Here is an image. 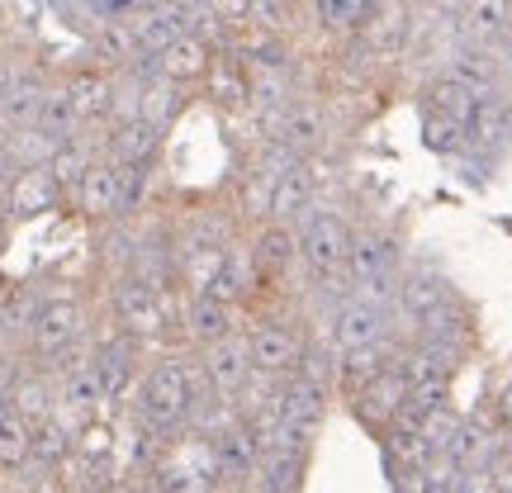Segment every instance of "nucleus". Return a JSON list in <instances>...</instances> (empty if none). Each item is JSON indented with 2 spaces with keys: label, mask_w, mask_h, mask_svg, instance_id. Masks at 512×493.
<instances>
[{
  "label": "nucleus",
  "mask_w": 512,
  "mask_h": 493,
  "mask_svg": "<svg viewBox=\"0 0 512 493\" xmlns=\"http://www.w3.org/2000/svg\"><path fill=\"white\" fill-rule=\"evenodd\" d=\"M403 356V337H389V342H375V347H356L337 356V394H361L370 380H380L384 370H394Z\"/></svg>",
  "instance_id": "nucleus-12"
},
{
  "label": "nucleus",
  "mask_w": 512,
  "mask_h": 493,
  "mask_svg": "<svg viewBox=\"0 0 512 493\" xmlns=\"http://www.w3.org/2000/svg\"><path fill=\"white\" fill-rule=\"evenodd\" d=\"M209 67H214V53H209V43H200L195 34L176 38V43L157 57V76H166V81H171V86H181V91L190 86V81H204Z\"/></svg>",
  "instance_id": "nucleus-20"
},
{
  "label": "nucleus",
  "mask_w": 512,
  "mask_h": 493,
  "mask_svg": "<svg viewBox=\"0 0 512 493\" xmlns=\"http://www.w3.org/2000/svg\"><path fill=\"white\" fill-rule=\"evenodd\" d=\"M0 200H5V214H10V219L24 223V219H38V214L57 209V204H62V185L48 176V166H24L15 176V185H10Z\"/></svg>",
  "instance_id": "nucleus-13"
},
{
  "label": "nucleus",
  "mask_w": 512,
  "mask_h": 493,
  "mask_svg": "<svg viewBox=\"0 0 512 493\" xmlns=\"http://www.w3.org/2000/svg\"><path fill=\"white\" fill-rule=\"evenodd\" d=\"M5 138H10V133H5V114H0V143H5Z\"/></svg>",
  "instance_id": "nucleus-43"
},
{
  "label": "nucleus",
  "mask_w": 512,
  "mask_h": 493,
  "mask_svg": "<svg viewBox=\"0 0 512 493\" xmlns=\"http://www.w3.org/2000/svg\"><path fill=\"white\" fill-rule=\"evenodd\" d=\"M247 29H256V34H280V29H285V0H252Z\"/></svg>",
  "instance_id": "nucleus-36"
},
{
  "label": "nucleus",
  "mask_w": 512,
  "mask_h": 493,
  "mask_svg": "<svg viewBox=\"0 0 512 493\" xmlns=\"http://www.w3.org/2000/svg\"><path fill=\"white\" fill-rule=\"evenodd\" d=\"M351 413H356V422L361 427H370L375 437H384L394 422H399L403 403H408V380H403V370H384L380 380H370L361 394H351Z\"/></svg>",
  "instance_id": "nucleus-7"
},
{
  "label": "nucleus",
  "mask_w": 512,
  "mask_h": 493,
  "mask_svg": "<svg viewBox=\"0 0 512 493\" xmlns=\"http://www.w3.org/2000/svg\"><path fill=\"white\" fill-rule=\"evenodd\" d=\"M10 413H15V408H10V394H0V422L10 418Z\"/></svg>",
  "instance_id": "nucleus-41"
},
{
  "label": "nucleus",
  "mask_w": 512,
  "mask_h": 493,
  "mask_svg": "<svg viewBox=\"0 0 512 493\" xmlns=\"http://www.w3.org/2000/svg\"><path fill=\"white\" fill-rule=\"evenodd\" d=\"M313 10H318V19H323L328 29L356 34L361 19H366V10H370V0H313Z\"/></svg>",
  "instance_id": "nucleus-34"
},
{
  "label": "nucleus",
  "mask_w": 512,
  "mask_h": 493,
  "mask_svg": "<svg viewBox=\"0 0 512 493\" xmlns=\"http://www.w3.org/2000/svg\"><path fill=\"white\" fill-rule=\"evenodd\" d=\"M470 138V128L456 124V119H446V114H432L422 110V143L432 147V152H456L460 143Z\"/></svg>",
  "instance_id": "nucleus-35"
},
{
  "label": "nucleus",
  "mask_w": 512,
  "mask_h": 493,
  "mask_svg": "<svg viewBox=\"0 0 512 493\" xmlns=\"http://www.w3.org/2000/svg\"><path fill=\"white\" fill-rule=\"evenodd\" d=\"M323 138H328V119H323V110H318V105H290L275 143L294 147V152L304 157V152H313V147L323 143Z\"/></svg>",
  "instance_id": "nucleus-30"
},
{
  "label": "nucleus",
  "mask_w": 512,
  "mask_h": 493,
  "mask_svg": "<svg viewBox=\"0 0 512 493\" xmlns=\"http://www.w3.org/2000/svg\"><path fill=\"white\" fill-rule=\"evenodd\" d=\"M29 460H34V422L10 413L0 422V470L19 475V470H29Z\"/></svg>",
  "instance_id": "nucleus-31"
},
{
  "label": "nucleus",
  "mask_w": 512,
  "mask_h": 493,
  "mask_svg": "<svg viewBox=\"0 0 512 493\" xmlns=\"http://www.w3.org/2000/svg\"><path fill=\"white\" fill-rule=\"evenodd\" d=\"M460 34L479 43V48H489L498 38H508V24H512V0H460Z\"/></svg>",
  "instance_id": "nucleus-19"
},
{
  "label": "nucleus",
  "mask_w": 512,
  "mask_h": 493,
  "mask_svg": "<svg viewBox=\"0 0 512 493\" xmlns=\"http://www.w3.org/2000/svg\"><path fill=\"white\" fill-rule=\"evenodd\" d=\"M252 252H256V266L266 280H285L299 261V233L294 228H280V223H261L252 228Z\"/></svg>",
  "instance_id": "nucleus-17"
},
{
  "label": "nucleus",
  "mask_w": 512,
  "mask_h": 493,
  "mask_svg": "<svg viewBox=\"0 0 512 493\" xmlns=\"http://www.w3.org/2000/svg\"><path fill=\"white\" fill-rule=\"evenodd\" d=\"M72 451H76V427L53 413V418H43L34 427V460L29 465L43 470V475H57V465L72 456Z\"/></svg>",
  "instance_id": "nucleus-27"
},
{
  "label": "nucleus",
  "mask_w": 512,
  "mask_h": 493,
  "mask_svg": "<svg viewBox=\"0 0 512 493\" xmlns=\"http://www.w3.org/2000/svg\"><path fill=\"white\" fill-rule=\"evenodd\" d=\"M95 57H100V67L128 72V67L138 62V38H133V24H105L100 38H95Z\"/></svg>",
  "instance_id": "nucleus-32"
},
{
  "label": "nucleus",
  "mask_w": 512,
  "mask_h": 493,
  "mask_svg": "<svg viewBox=\"0 0 512 493\" xmlns=\"http://www.w3.org/2000/svg\"><path fill=\"white\" fill-rule=\"evenodd\" d=\"M479 100L465 81H456L451 72H441L427 81V91H422V110H432V114H446V119H456V124H475V114H479Z\"/></svg>",
  "instance_id": "nucleus-21"
},
{
  "label": "nucleus",
  "mask_w": 512,
  "mask_h": 493,
  "mask_svg": "<svg viewBox=\"0 0 512 493\" xmlns=\"http://www.w3.org/2000/svg\"><path fill=\"white\" fill-rule=\"evenodd\" d=\"M214 389L204 380L200 370V356L190 347H171V351H157L152 361H147L143 380L133 389V399H128V422L143 432V437L171 441L185 437V427L195 418V408L209 399Z\"/></svg>",
  "instance_id": "nucleus-1"
},
{
  "label": "nucleus",
  "mask_w": 512,
  "mask_h": 493,
  "mask_svg": "<svg viewBox=\"0 0 512 493\" xmlns=\"http://www.w3.org/2000/svg\"><path fill=\"white\" fill-rule=\"evenodd\" d=\"M24 76H29L24 67H15V62H0V105L19 91V81H24Z\"/></svg>",
  "instance_id": "nucleus-39"
},
{
  "label": "nucleus",
  "mask_w": 512,
  "mask_h": 493,
  "mask_svg": "<svg viewBox=\"0 0 512 493\" xmlns=\"http://www.w3.org/2000/svg\"><path fill=\"white\" fill-rule=\"evenodd\" d=\"M238 318H242V309L223 304L214 294H190V299H185V313H181V342L190 351L219 347L233 332H242Z\"/></svg>",
  "instance_id": "nucleus-6"
},
{
  "label": "nucleus",
  "mask_w": 512,
  "mask_h": 493,
  "mask_svg": "<svg viewBox=\"0 0 512 493\" xmlns=\"http://www.w3.org/2000/svg\"><path fill=\"white\" fill-rule=\"evenodd\" d=\"M332 389L313 380H280V418H285V432H280V446H299V451H313V437L323 432V418H328ZM275 446V451H280Z\"/></svg>",
  "instance_id": "nucleus-4"
},
{
  "label": "nucleus",
  "mask_w": 512,
  "mask_h": 493,
  "mask_svg": "<svg viewBox=\"0 0 512 493\" xmlns=\"http://www.w3.org/2000/svg\"><path fill=\"white\" fill-rule=\"evenodd\" d=\"M0 256H5V233H0Z\"/></svg>",
  "instance_id": "nucleus-44"
},
{
  "label": "nucleus",
  "mask_w": 512,
  "mask_h": 493,
  "mask_svg": "<svg viewBox=\"0 0 512 493\" xmlns=\"http://www.w3.org/2000/svg\"><path fill=\"white\" fill-rule=\"evenodd\" d=\"M451 76L465 81L479 100H494L498 86H503V57H494L489 48H479V43L475 48H460L456 62H451Z\"/></svg>",
  "instance_id": "nucleus-26"
},
{
  "label": "nucleus",
  "mask_w": 512,
  "mask_h": 493,
  "mask_svg": "<svg viewBox=\"0 0 512 493\" xmlns=\"http://www.w3.org/2000/svg\"><path fill=\"white\" fill-rule=\"evenodd\" d=\"M100 157H105V143H91V138H81V133H76V138H67V143L53 152V162H48V176L62 185V195H67V190L76 195V185L86 181V171H91Z\"/></svg>",
  "instance_id": "nucleus-25"
},
{
  "label": "nucleus",
  "mask_w": 512,
  "mask_h": 493,
  "mask_svg": "<svg viewBox=\"0 0 512 493\" xmlns=\"http://www.w3.org/2000/svg\"><path fill=\"white\" fill-rule=\"evenodd\" d=\"M209 91H214V105L223 110H242V105H252V76L242 62H233V53L214 57V67H209Z\"/></svg>",
  "instance_id": "nucleus-28"
},
{
  "label": "nucleus",
  "mask_w": 512,
  "mask_h": 493,
  "mask_svg": "<svg viewBox=\"0 0 512 493\" xmlns=\"http://www.w3.org/2000/svg\"><path fill=\"white\" fill-rule=\"evenodd\" d=\"M299 261H304V271L313 275V285L318 280H337V275H347V256H351V223L342 214H332V209H318L313 204V214L299 228Z\"/></svg>",
  "instance_id": "nucleus-2"
},
{
  "label": "nucleus",
  "mask_w": 512,
  "mask_h": 493,
  "mask_svg": "<svg viewBox=\"0 0 512 493\" xmlns=\"http://www.w3.org/2000/svg\"><path fill=\"white\" fill-rule=\"evenodd\" d=\"M389 337H399L394 313L370 309V304H361V299H347V304L328 318V342L337 347V356H342V351H356V347L389 342Z\"/></svg>",
  "instance_id": "nucleus-5"
},
{
  "label": "nucleus",
  "mask_w": 512,
  "mask_h": 493,
  "mask_svg": "<svg viewBox=\"0 0 512 493\" xmlns=\"http://www.w3.org/2000/svg\"><path fill=\"white\" fill-rule=\"evenodd\" d=\"M403 261V247L394 233H384V228H366V233H356L351 238V256H347V280L351 285H366V280H394Z\"/></svg>",
  "instance_id": "nucleus-8"
},
{
  "label": "nucleus",
  "mask_w": 512,
  "mask_h": 493,
  "mask_svg": "<svg viewBox=\"0 0 512 493\" xmlns=\"http://www.w3.org/2000/svg\"><path fill=\"white\" fill-rule=\"evenodd\" d=\"M498 418H503V427L512 432V380L503 384V394H498Z\"/></svg>",
  "instance_id": "nucleus-40"
},
{
  "label": "nucleus",
  "mask_w": 512,
  "mask_h": 493,
  "mask_svg": "<svg viewBox=\"0 0 512 493\" xmlns=\"http://www.w3.org/2000/svg\"><path fill=\"white\" fill-rule=\"evenodd\" d=\"M508 38H512V24H508Z\"/></svg>",
  "instance_id": "nucleus-45"
},
{
  "label": "nucleus",
  "mask_w": 512,
  "mask_h": 493,
  "mask_svg": "<svg viewBox=\"0 0 512 493\" xmlns=\"http://www.w3.org/2000/svg\"><path fill=\"white\" fill-rule=\"evenodd\" d=\"M38 128H43L53 143H67V138H76V133H81L76 100H72V86H67V81L48 86V95H43V110H38Z\"/></svg>",
  "instance_id": "nucleus-29"
},
{
  "label": "nucleus",
  "mask_w": 512,
  "mask_h": 493,
  "mask_svg": "<svg viewBox=\"0 0 512 493\" xmlns=\"http://www.w3.org/2000/svg\"><path fill=\"white\" fill-rule=\"evenodd\" d=\"M304 470H309V451H299V446L266 451V456H261V470H256V479H252V493H299Z\"/></svg>",
  "instance_id": "nucleus-22"
},
{
  "label": "nucleus",
  "mask_w": 512,
  "mask_h": 493,
  "mask_svg": "<svg viewBox=\"0 0 512 493\" xmlns=\"http://www.w3.org/2000/svg\"><path fill=\"white\" fill-rule=\"evenodd\" d=\"M200 356V370L204 380H209V389L214 394H238L242 384L252 380V351H247V332H233L228 342H219V347H204L195 351Z\"/></svg>",
  "instance_id": "nucleus-10"
},
{
  "label": "nucleus",
  "mask_w": 512,
  "mask_h": 493,
  "mask_svg": "<svg viewBox=\"0 0 512 493\" xmlns=\"http://www.w3.org/2000/svg\"><path fill=\"white\" fill-rule=\"evenodd\" d=\"M67 86H72L76 119H81V128L114 124V76H105V72H76Z\"/></svg>",
  "instance_id": "nucleus-23"
},
{
  "label": "nucleus",
  "mask_w": 512,
  "mask_h": 493,
  "mask_svg": "<svg viewBox=\"0 0 512 493\" xmlns=\"http://www.w3.org/2000/svg\"><path fill=\"white\" fill-rule=\"evenodd\" d=\"M204 10L219 19V24H233V29H238V24H247V10H252V0H209Z\"/></svg>",
  "instance_id": "nucleus-37"
},
{
  "label": "nucleus",
  "mask_w": 512,
  "mask_h": 493,
  "mask_svg": "<svg viewBox=\"0 0 512 493\" xmlns=\"http://www.w3.org/2000/svg\"><path fill=\"white\" fill-rule=\"evenodd\" d=\"M451 299H456V290L446 285L441 271H403L399 275V318H408V323L437 313L441 304H451Z\"/></svg>",
  "instance_id": "nucleus-16"
},
{
  "label": "nucleus",
  "mask_w": 512,
  "mask_h": 493,
  "mask_svg": "<svg viewBox=\"0 0 512 493\" xmlns=\"http://www.w3.org/2000/svg\"><path fill=\"white\" fill-rule=\"evenodd\" d=\"M5 223H10V214H5V200H0V233H5Z\"/></svg>",
  "instance_id": "nucleus-42"
},
{
  "label": "nucleus",
  "mask_w": 512,
  "mask_h": 493,
  "mask_svg": "<svg viewBox=\"0 0 512 493\" xmlns=\"http://www.w3.org/2000/svg\"><path fill=\"white\" fill-rule=\"evenodd\" d=\"M408 34H413V15H408L403 0H370L366 19H361V29H356V38H361L375 57H399L403 48H408Z\"/></svg>",
  "instance_id": "nucleus-9"
},
{
  "label": "nucleus",
  "mask_w": 512,
  "mask_h": 493,
  "mask_svg": "<svg viewBox=\"0 0 512 493\" xmlns=\"http://www.w3.org/2000/svg\"><path fill=\"white\" fill-rule=\"evenodd\" d=\"M214 451H219V470H223V489H252L256 470H261V441L247 432V427H228L219 441H214Z\"/></svg>",
  "instance_id": "nucleus-14"
},
{
  "label": "nucleus",
  "mask_w": 512,
  "mask_h": 493,
  "mask_svg": "<svg viewBox=\"0 0 512 493\" xmlns=\"http://www.w3.org/2000/svg\"><path fill=\"white\" fill-rule=\"evenodd\" d=\"M162 152V128L147 119H128V124L105 128V157L114 166H152Z\"/></svg>",
  "instance_id": "nucleus-15"
},
{
  "label": "nucleus",
  "mask_w": 512,
  "mask_h": 493,
  "mask_svg": "<svg viewBox=\"0 0 512 493\" xmlns=\"http://www.w3.org/2000/svg\"><path fill=\"white\" fill-rule=\"evenodd\" d=\"M76 209L95 223L124 219V176H119V166H114L110 157H100V162L86 171V181L76 185Z\"/></svg>",
  "instance_id": "nucleus-11"
},
{
  "label": "nucleus",
  "mask_w": 512,
  "mask_h": 493,
  "mask_svg": "<svg viewBox=\"0 0 512 493\" xmlns=\"http://www.w3.org/2000/svg\"><path fill=\"white\" fill-rule=\"evenodd\" d=\"M247 332V351H252V370L256 375H271V380H290L299 370V356L309 347V332L290 323V318H275L261 313L256 323H242Z\"/></svg>",
  "instance_id": "nucleus-3"
},
{
  "label": "nucleus",
  "mask_w": 512,
  "mask_h": 493,
  "mask_svg": "<svg viewBox=\"0 0 512 493\" xmlns=\"http://www.w3.org/2000/svg\"><path fill=\"white\" fill-rule=\"evenodd\" d=\"M313 171L304 162L294 166V171H285L280 181H275L271 190V223H280V228H299V223L313 214Z\"/></svg>",
  "instance_id": "nucleus-18"
},
{
  "label": "nucleus",
  "mask_w": 512,
  "mask_h": 493,
  "mask_svg": "<svg viewBox=\"0 0 512 493\" xmlns=\"http://www.w3.org/2000/svg\"><path fill=\"white\" fill-rule=\"evenodd\" d=\"M181 100H185L181 86H171L166 76H152L143 86V114H138V119H147V124H157L166 133V128H171V114L181 110Z\"/></svg>",
  "instance_id": "nucleus-33"
},
{
  "label": "nucleus",
  "mask_w": 512,
  "mask_h": 493,
  "mask_svg": "<svg viewBox=\"0 0 512 493\" xmlns=\"http://www.w3.org/2000/svg\"><path fill=\"white\" fill-rule=\"evenodd\" d=\"M10 408H15L24 422H43V418H53L57 413V380L48 375V370H24L15 380V389H10Z\"/></svg>",
  "instance_id": "nucleus-24"
},
{
  "label": "nucleus",
  "mask_w": 512,
  "mask_h": 493,
  "mask_svg": "<svg viewBox=\"0 0 512 493\" xmlns=\"http://www.w3.org/2000/svg\"><path fill=\"white\" fill-rule=\"evenodd\" d=\"M19 171H24V166H19L15 147H10V143H0V195H5V190L15 185V176H19Z\"/></svg>",
  "instance_id": "nucleus-38"
}]
</instances>
